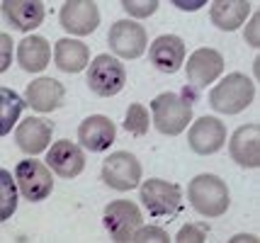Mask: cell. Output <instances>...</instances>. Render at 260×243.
Instances as JSON below:
<instances>
[{
	"instance_id": "8",
	"label": "cell",
	"mask_w": 260,
	"mask_h": 243,
	"mask_svg": "<svg viewBox=\"0 0 260 243\" xmlns=\"http://www.w3.org/2000/svg\"><path fill=\"white\" fill-rule=\"evenodd\" d=\"M102 221H105V229L110 231L112 241H132L134 231L141 226V212L134 202L129 199H117L112 204H107L102 212Z\"/></svg>"
},
{
	"instance_id": "12",
	"label": "cell",
	"mask_w": 260,
	"mask_h": 243,
	"mask_svg": "<svg viewBox=\"0 0 260 243\" xmlns=\"http://www.w3.org/2000/svg\"><path fill=\"white\" fill-rule=\"evenodd\" d=\"M187 81L192 88H207L209 83H214L219 76H221V71H224V58L221 54L216 51V49H197L190 61H187Z\"/></svg>"
},
{
	"instance_id": "6",
	"label": "cell",
	"mask_w": 260,
	"mask_h": 243,
	"mask_svg": "<svg viewBox=\"0 0 260 243\" xmlns=\"http://www.w3.org/2000/svg\"><path fill=\"white\" fill-rule=\"evenodd\" d=\"M15 180H17L22 197L29 202H42L54 190L51 168L44 165L42 161H20L15 168Z\"/></svg>"
},
{
	"instance_id": "13",
	"label": "cell",
	"mask_w": 260,
	"mask_h": 243,
	"mask_svg": "<svg viewBox=\"0 0 260 243\" xmlns=\"http://www.w3.org/2000/svg\"><path fill=\"white\" fill-rule=\"evenodd\" d=\"M46 165L58 175V178H76L85 168V153L78 144L73 141H56L49 153H46Z\"/></svg>"
},
{
	"instance_id": "20",
	"label": "cell",
	"mask_w": 260,
	"mask_h": 243,
	"mask_svg": "<svg viewBox=\"0 0 260 243\" xmlns=\"http://www.w3.org/2000/svg\"><path fill=\"white\" fill-rule=\"evenodd\" d=\"M51 61V47L44 37H24L17 44V63L27 73L44 71Z\"/></svg>"
},
{
	"instance_id": "26",
	"label": "cell",
	"mask_w": 260,
	"mask_h": 243,
	"mask_svg": "<svg viewBox=\"0 0 260 243\" xmlns=\"http://www.w3.org/2000/svg\"><path fill=\"white\" fill-rule=\"evenodd\" d=\"M158 0H122L124 8L132 17H151L153 12L158 10Z\"/></svg>"
},
{
	"instance_id": "25",
	"label": "cell",
	"mask_w": 260,
	"mask_h": 243,
	"mask_svg": "<svg viewBox=\"0 0 260 243\" xmlns=\"http://www.w3.org/2000/svg\"><path fill=\"white\" fill-rule=\"evenodd\" d=\"M151 127V115L144 105L134 102L129 110H126V119H124V129L132 134V136H144Z\"/></svg>"
},
{
	"instance_id": "4",
	"label": "cell",
	"mask_w": 260,
	"mask_h": 243,
	"mask_svg": "<svg viewBox=\"0 0 260 243\" xmlns=\"http://www.w3.org/2000/svg\"><path fill=\"white\" fill-rule=\"evenodd\" d=\"M88 85L100 97H112V95L122 93V88L126 85L124 66L110 54H100L88 68Z\"/></svg>"
},
{
	"instance_id": "22",
	"label": "cell",
	"mask_w": 260,
	"mask_h": 243,
	"mask_svg": "<svg viewBox=\"0 0 260 243\" xmlns=\"http://www.w3.org/2000/svg\"><path fill=\"white\" fill-rule=\"evenodd\" d=\"M54 61L63 73H78L90 63V51L78 39H58L54 47Z\"/></svg>"
},
{
	"instance_id": "24",
	"label": "cell",
	"mask_w": 260,
	"mask_h": 243,
	"mask_svg": "<svg viewBox=\"0 0 260 243\" xmlns=\"http://www.w3.org/2000/svg\"><path fill=\"white\" fill-rule=\"evenodd\" d=\"M0 197H3L0 219L5 221L15 214V207H17V187H15V180H12L10 170H3L0 173Z\"/></svg>"
},
{
	"instance_id": "1",
	"label": "cell",
	"mask_w": 260,
	"mask_h": 243,
	"mask_svg": "<svg viewBox=\"0 0 260 243\" xmlns=\"http://www.w3.org/2000/svg\"><path fill=\"white\" fill-rule=\"evenodd\" d=\"M187 197H190V204L194 207V212H200L207 219H216V217L226 214L229 204H231L226 183L212 173L197 175L194 180H190Z\"/></svg>"
},
{
	"instance_id": "30",
	"label": "cell",
	"mask_w": 260,
	"mask_h": 243,
	"mask_svg": "<svg viewBox=\"0 0 260 243\" xmlns=\"http://www.w3.org/2000/svg\"><path fill=\"white\" fill-rule=\"evenodd\" d=\"M246 42H248L250 47H258V12L253 15V22L246 29Z\"/></svg>"
},
{
	"instance_id": "28",
	"label": "cell",
	"mask_w": 260,
	"mask_h": 243,
	"mask_svg": "<svg viewBox=\"0 0 260 243\" xmlns=\"http://www.w3.org/2000/svg\"><path fill=\"white\" fill-rule=\"evenodd\" d=\"M175 241L180 243H202L207 241V224H187L178 231V238Z\"/></svg>"
},
{
	"instance_id": "14",
	"label": "cell",
	"mask_w": 260,
	"mask_h": 243,
	"mask_svg": "<svg viewBox=\"0 0 260 243\" xmlns=\"http://www.w3.org/2000/svg\"><path fill=\"white\" fill-rule=\"evenodd\" d=\"M231 158L243 168H258L260 165V127L258 124H243L231 134L229 141Z\"/></svg>"
},
{
	"instance_id": "18",
	"label": "cell",
	"mask_w": 260,
	"mask_h": 243,
	"mask_svg": "<svg viewBox=\"0 0 260 243\" xmlns=\"http://www.w3.org/2000/svg\"><path fill=\"white\" fill-rule=\"evenodd\" d=\"M44 3L42 0H3V15L20 32H32L44 22Z\"/></svg>"
},
{
	"instance_id": "9",
	"label": "cell",
	"mask_w": 260,
	"mask_h": 243,
	"mask_svg": "<svg viewBox=\"0 0 260 243\" xmlns=\"http://www.w3.org/2000/svg\"><path fill=\"white\" fill-rule=\"evenodd\" d=\"M58 22L68 34H92L100 24V10L92 0H66L58 12Z\"/></svg>"
},
{
	"instance_id": "2",
	"label": "cell",
	"mask_w": 260,
	"mask_h": 243,
	"mask_svg": "<svg viewBox=\"0 0 260 243\" xmlns=\"http://www.w3.org/2000/svg\"><path fill=\"white\" fill-rule=\"evenodd\" d=\"M151 112H153V124L160 134L178 136L192 119V102L180 93H163L151 102Z\"/></svg>"
},
{
	"instance_id": "21",
	"label": "cell",
	"mask_w": 260,
	"mask_h": 243,
	"mask_svg": "<svg viewBox=\"0 0 260 243\" xmlns=\"http://www.w3.org/2000/svg\"><path fill=\"white\" fill-rule=\"evenodd\" d=\"M248 12H250L248 0H216L209 8V17H212V22L219 29L234 32L248 20Z\"/></svg>"
},
{
	"instance_id": "27",
	"label": "cell",
	"mask_w": 260,
	"mask_h": 243,
	"mask_svg": "<svg viewBox=\"0 0 260 243\" xmlns=\"http://www.w3.org/2000/svg\"><path fill=\"white\" fill-rule=\"evenodd\" d=\"M134 243H168L170 236L158 226H139L132 236Z\"/></svg>"
},
{
	"instance_id": "23",
	"label": "cell",
	"mask_w": 260,
	"mask_h": 243,
	"mask_svg": "<svg viewBox=\"0 0 260 243\" xmlns=\"http://www.w3.org/2000/svg\"><path fill=\"white\" fill-rule=\"evenodd\" d=\"M0 100H3V115H0V122H3V127H0V134L5 136V134H10L12 127H15V119L20 117V112H22L24 102L20 100V95L15 93V90H10V88H3L0 90Z\"/></svg>"
},
{
	"instance_id": "17",
	"label": "cell",
	"mask_w": 260,
	"mask_h": 243,
	"mask_svg": "<svg viewBox=\"0 0 260 243\" xmlns=\"http://www.w3.org/2000/svg\"><path fill=\"white\" fill-rule=\"evenodd\" d=\"M51 134H54V124L49 119H42V117H29L24 119L20 127L15 129V141L17 146L29 153V156H37L49 146L51 141Z\"/></svg>"
},
{
	"instance_id": "11",
	"label": "cell",
	"mask_w": 260,
	"mask_h": 243,
	"mask_svg": "<svg viewBox=\"0 0 260 243\" xmlns=\"http://www.w3.org/2000/svg\"><path fill=\"white\" fill-rule=\"evenodd\" d=\"M187 141H190V149L194 153H200V156L216 153L224 146V141H226V127L216 117H200L190 127Z\"/></svg>"
},
{
	"instance_id": "5",
	"label": "cell",
	"mask_w": 260,
	"mask_h": 243,
	"mask_svg": "<svg viewBox=\"0 0 260 243\" xmlns=\"http://www.w3.org/2000/svg\"><path fill=\"white\" fill-rule=\"evenodd\" d=\"M102 180L107 187L119 190V192L134 190L141 180V163L129 151H114L102 163Z\"/></svg>"
},
{
	"instance_id": "10",
	"label": "cell",
	"mask_w": 260,
	"mask_h": 243,
	"mask_svg": "<svg viewBox=\"0 0 260 243\" xmlns=\"http://www.w3.org/2000/svg\"><path fill=\"white\" fill-rule=\"evenodd\" d=\"M107 39H110L112 51L122 58H139L146 51V44H148L146 29L139 22H134V20H119V22H114Z\"/></svg>"
},
{
	"instance_id": "15",
	"label": "cell",
	"mask_w": 260,
	"mask_h": 243,
	"mask_svg": "<svg viewBox=\"0 0 260 243\" xmlns=\"http://www.w3.org/2000/svg\"><path fill=\"white\" fill-rule=\"evenodd\" d=\"M114 129L112 119L105 115H92L88 119H83L78 127V141L83 149L92 151V153H100V151H107L114 141Z\"/></svg>"
},
{
	"instance_id": "29",
	"label": "cell",
	"mask_w": 260,
	"mask_h": 243,
	"mask_svg": "<svg viewBox=\"0 0 260 243\" xmlns=\"http://www.w3.org/2000/svg\"><path fill=\"white\" fill-rule=\"evenodd\" d=\"M0 42H3V63H0V68L5 71L8 66H10V56H12V37L3 34L0 37Z\"/></svg>"
},
{
	"instance_id": "7",
	"label": "cell",
	"mask_w": 260,
	"mask_h": 243,
	"mask_svg": "<svg viewBox=\"0 0 260 243\" xmlns=\"http://www.w3.org/2000/svg\"><path fill=\"white\" fill-rule=\"evenodd\" d=\"M141 202L151 217H173L180 209L182 202L180 187L175 183H168V180L151 178L141 185Z\"/></svg>"
},
{
	"instance_id": "19",
	"label": "cell",
	"mask_w": 260,
	"mask_h": 243,
	"mask_svg": "<svg viewBox=\"0 0 260 243\" xmlns=\"http://www.w3.org/2000/svg\"><path fill=\"white\" fill-rule=\"evenodd\" d=\"M151 63L160 73H175L185 63V44L175 34H160L151 44Z\"/></svg>"
},
{
	"instance_id": "16",
	"label": "cell",
	"mask_w": 260,
	"mask_h": 243,
	"mask_svg": "<svg viewBox=\"0 0 260 243\" xmlns=\"http://www.w3.org/2000/svg\"><path fill=\"white\" fill-rule=\"evenodd\" d=\"M66 97V88L56 78H37L24 90V102L37 112H54Z\"/></svg>"
},
{
	"instance_id": "3",
	"label": "cell",
	"mask_w": 260,
	"mask_h": 243,
	"mask_svg": "<svg viewBox=\"0 0 260 243\" xmlns=\"http://www.w3.org/2000/svg\"><path fill=\"white\" fill-rule=\"evenodd\" d=\"M253 95H255V85L248 76L229 73L209 93V105L221 115H238L253 102Z\"/></svg>"
}]
</instances>
